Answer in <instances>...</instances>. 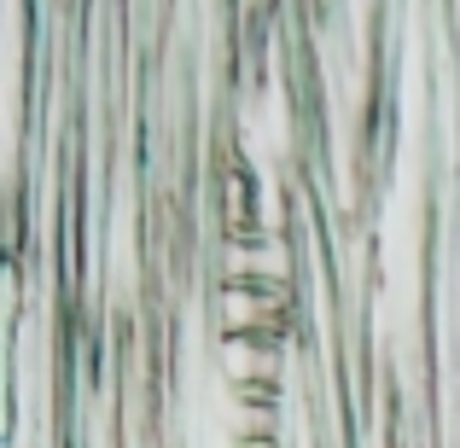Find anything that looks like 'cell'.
Listing matches in <instances>:
<instances>
[{"instance_id": "6da1fadb", "label": "cell", "mask_w": 460, "mask_h": 448, "mask_svg": "<svg viewBox=\"0 0 460 448\" xmlns=\"http://www.w3.org/2000/svg\"><path fill=\"white\" fill-rule=\"evenodd\" d=\"M222 373L234 379V391H245V384H274V391H280L286 349L257 344V338H222Z\"/></svg>"}, {"instance_id": "7a4b0ae2", "label": "cell", "mask_w": 460, "mask_h": 448, "mask_svg": "<svg viewBox=\"0 0 460 448\" xmlns=\"http://www.w3.org/2000/svg\"><path fill=\"white\" fill-rule=\"evenodd\" d=\"M234 448H280V443H234Z\"/></svg>"}]
</instances>
